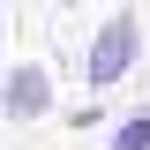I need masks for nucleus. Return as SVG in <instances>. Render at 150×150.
I'll return each instance as SVG.
<instances>
[{
	"label": "nucleus",
	"mask_w": 150,
	"mask_h": 150,
	"mask_svg": "<svg viewBox=\"0 0 150 150\" xmlns=\"http://www.w3.org/2000/svg\"><path fill=\"white\" fill-rule=\"evenodd\" d=\"M112 150H150V105L135 112V120H120V128H112Z\"/></svg>",
	"instance_id": "3"
},
{
	"label": "nucleus",
	"mask_w": 150,
	"mask_h": 150,
	"mask_svg": "<svg viewBox=\"0 0 150 150\" xmlns=\"http://www.w3.org/2000/svg\"><path fill=\"white\" fill-rule=\"evenodd\" d=\"M143 60V23L120 8V15H105L98 23V38H90V60H83V75H90V90H112L120 75Z\"/></svg>",
	"instance_id": "1"
},
{
	"label": "nucleus",
	"mask_w": 150,
	"mask_h": 150,
	"mask_svg": "<svg viewBox=\"0 0 150 150\" xmlns=\"http://www.w3.org/2000/svg\"><path fill=\"white\" fill-rule=\"evenodd\" d=\"M45 112H53V75L38 60H23V68L0 75V120H45Z\"/></svg>",
	"instance_id": "2"
},
{
	"label": "nucleus",
	"mask_w": 150,
	"mask_h": 150,
	"mask_svg": "<svg viewBox=\"0 0 150 150\" xmlns=\"http://www.w3.org/2000/svg\"><path fill=\"white\" fill-rule=\"evenodd\" d=\"M0 30H8V23H0Z\"/></svg>",
	"instance_id": "5"
},
{
	"label": "nucleus",
	"mask_w": 150,
	"mask_h": 150,
	"mask_svg": "<svg viewBox=\"0 0 150 150\" xmlns=\"http://www.w3.org/2000/svg\"><path fill=\"white\" fill-rule=\"evenodd\" d=\"M60 8H68V0H60Z\"/></svg>",
	"instance_id": "4"
}]
</instances>
